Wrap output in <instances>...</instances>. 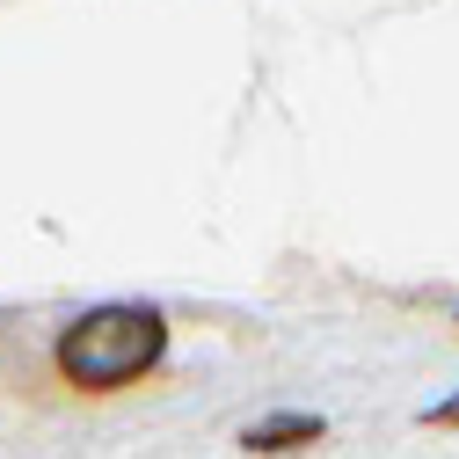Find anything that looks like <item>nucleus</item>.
Returning <instances> with one entry per match:
<instances>
[{"label": "nucleus", "mask_w": 459, "mask_h": 459, "mask_svg": "<svg viewBox=\"0 0 459 459\" xmlns=\"http://www.w3.org/2000/svg\"><path fill=\"white\" fill-rule=\"evenodd\" d=\"M299 437H321V423L314 416H277V423L248 430V452H277V445H299Z\"/></svg>", "instance_id": "2"}, {"label": "nucleus", "mask_w": 459, "mask_h": 459, "mask_svg": "<svg viewBox=\"0 0 459 459\" xmlns=\"http://www.w3.org/2000/svg\"><path fill=\"white\" fill-rule=\"evenodd\" d=\"M160 335L168 328H160L153 307H95L59 335V372L88 394H109L160 358Z\"/></svg>", "instance_id": "1"}]
</instances>
